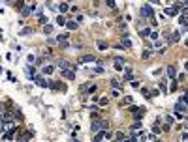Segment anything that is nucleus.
<instances>
[{"label": "nucleus", "instance_id": "nucleus-1", "mask_svg": "<svg viewBox=\"0 0 188 142\" xmlns=\"http://www.w3.org/2000/svg\"><path fill=\"white\" fill-rule=\"evenodd\" d=\"M107 129H109V122L107 120H94V122H90V131L92 133L107 131Z\"/></svg>", "mask_w": 188, "mask_h": 142}, {"label": "nucleus", "instance_id": "nucleus-2", "mask_svg": "<svg viewBox=\"0 0 188 142\" xmlns=\"http://www.w3.org/2000/svg\"><path fill=\"white\" fill-rule=\"evenodd\" d=\"M141 17L143 19H154V8L151 4H143L141 6Z\"/></svg>", "mask_w": 188, "mask_h": 142}, {"label": "nucleus", "instance_id": "nucleus-3", "mask_svg": "<svg viewBox=\"0 0 188 142\" xmlns=\"http://www.w3.org/2000/svg\"><path fill=\"white\" fill-rule=\"evenodd\" d=\"M181 34L182 32H171V36L166 39V45H173V43H177L179 39H181Z\"/></svg>", "mask_w": 188, "mask_h": 142}, {"label": "nucleus", "instance_id": "nucleus-4", "mask_svg": "<svg viewBox=\"0 0 188 142\" xmlns=\"http://www.w3.org/2000/svg\"><path fill=\"white\" fill-rule=\"evenodd\" d=\"M186 109H188V105H186V103H185V101H182V99H179L177 103H175V110H177V112L185 114V112H186Z\"/></svg>", "mask_w": 188, "mask_h": 142}, {"label": "nucleus", "instance_id": "nucleus-5", "mask_svg": "<svg viewBox=\"0 0 188 142\" xmlns=\"http://www.w3.org/2000/svg\"><path fill=\"white\" fill-rule=\"evenodd\" d=\"M166 73H167V77L173 79V81L177 79V68H175V66H167V68H166Z\"/></svg>", "mask_w": 188, "mask_h": 142}, {"label": "nucleus", "instance_id": "nucleus-6", "mask_svg": "<svg viewBox=\"0 0 188 142\" xmlns=\"http://www.w3.org/2000/svg\"><path fill=\"white\" fill-rule=\"evenodd\" d=\"M60 75H62V77H66L68 81H74V79H75V71H71V69H60Z\"/></svg>", "mask_w": 188, "mask_h": 142}, {"label": "nucleus", "instance_id": "nucleus-7", "mask_svg": "<svg viewBox=\"0 0 188 142\" xmlns=\"http://www.w3.org/2000/svg\"><path fill=\"white\" fill-rule=\"evenodd\" d=\"M89 62H96V58L92 54H83V56H79V64H89Z\"/></svg>", "mask_w": 188, "mask_h": 142}, {"label": "nucleus", "instance_id": "nucleus-8", "mask_svg": "<svg viewBox=\"0 0 188 142\" xmlns=\"http://www.w3.org/2000/svg\"><path fill=\"white\" fill-rule=\"evenodd\" d=\"M32 81H34L38 86H42V88H45V86H47V81H45V79H42V75H34Z\"/></svg>", "mask_w": 188, "mask_h": 142}, {"label": "nucleus", "instance_id": "nucleus-9", "mask_svg": "<svg viewBox=\"0 0 188 142\" xmlns=\"http://www.w3.org/2000/svg\"><path fill=\"white\" fill-rule=\"evenodd\" d=\"M30 137H32V133L30 131H25V133H21V135L17 137V142H28Z\"/></svg>", "mask_w": 188, "mask_h": 142}, {"label": "nucleus", "instance_id": "nucleus-10", "mask_svg": "<svg viewBox=\"0 0 188 142\" xmlns=\"http://www.w3.org/2000/svg\"><path fill=\"white\" fill-rule=\"evenodd\" d=\"M57 66H58L60 69H71V64H70L68 60H58V62H57Z\"/></svg>", "mask_w": 188, "mask_h": 142}, {"label": "nucleus", "instance_id": "nucleus-11", "mask_svg": "<svg viewBox=\"0 0 188 142\" xmlns=\"http://www.w3.org/2000/svg\"><path fill=\"white\" fill-rule=\"evenodd\" d=\"M57 10L60 11V15H62V13H66V11L70 10V4H66V2H60V4L57 6Z\"/></svg>", "mask_w": 188, "mask_h": 142}, {"label": "nucleus", "instance_id": "nucleus-12", "mask_svg": "<svg viewBox=\"0 0 188 142\" xmlns=\"http://www.w3.org/2000/svg\"><path fill=\"white\" fill-rule=\"evenodd\" d=\"M121 106H124V105H134V97L132 96H126V97H122V101L119 103Z\"/></svg>", "mask_w": 188, "mask_h": 142}, {"label": "nucleus", "instance_id": "nucleus-13", "mask_svg": "<svg viewBox=\"0 0 188 142\" xmlns=\"http://www.w3.org/2000/svg\"><path fill=\"white\" fill-rule=\"evenodd\" d=\"M15 135H17V129H10V131H8L6 135H4V140H11Z\"/></svg>", "mask_w": 188, "mask_h": 142}, {"label": "nucleus", "instance_id": "nucleus-14", "mask_svg": "<svg viewBox=\"0 0 188 142\" xmlns=\"http://www.w3.org/2000/svg\"><path fill=\"white\" fill-rule=\"evenodd\" d=\"M32 11H34V6H25L21 10V13H23V17H26V15H30Z\"/></svg>", "mask_w": 188, "mask_h": 142}, {"label": "nucleus", "instance_id": "nucleus-15", "mask_svg": "<svg viewBox=\"0 0 188 142\" xmlns=\"http://www.w3.org/2000/svg\"><path fill=\"white\" fill-rule=\"evenodd\" d=\"M96 47H98L100 51H105V49H107V47H109V45H107V43L103 41V39H98V41H96Z\"/></svg>", "mask_w": 188, "mask_h": 142}, {"label": "nucleus", "instance_id": "nucleus-16", "mask_svg": "<svg viewBox=\"0 0 188 142\" xmlns=\"http://www.w3.org/2000/svg\"><path fill=\"white\" fill-rule=\"evenodd\" d=\"M111 86H113V90H119V92H122V84L117 81V79H113V81H111Z\"/></svg>", "mask_w": 188, "mask_h": 142}, {"label": "nucleus", "instance_id": "nucleus-17", "mask_svg": "<svg viewBox=\"0 0 188 142\" xmlns=\"http://www.w3.org/2000/svg\"><path fill=\"white\" fill-rule=\"evenodd\" d=\"M66 26H68V30H77V28H79V25H77L75 21H68Z\"/></svg>", "mask_w": 188, "mask_h": 142}, {"label": "nucleus", "instance_id": "nucleus-18", "mask_svg": "<svg viewBox=\"0 0 188 142\" xmlns=\"http://www.w3.org/2000/svg\"><path fill=\"white\" fill-rule=\"evenodd\" d=\"M151 34H153V30H151V28H143L141 32H139L141 38H151Z\"/></svg>", "mask_w": 188, "mask_h": 142}, {"label": "nucleus", "instance_id": "nucleus-19", "mask_svg": "<svg viewBox=\"0 0 188 142\" xmlns=\"http://www.w3.org/2000/svg\"><path fill=\"white\" fill-rule=\"evenodd\" d=\"M164 13H166V15H171V17H173V15H177V10H175V8L171 6V8H166V10H164Z\"/></svg>", "mask_w": 188, "mask_h": 142}, {"label": "nucleus", "instance_id": "nucleus-20", "mask_svg": "<svg viewBox=\"0 0 188 142\" xmlns=\"http://www.w3.org/2000/svg\"><path fill=\"white\" fill-rule=\"evenodd\" d=\"M124 81H130V82L134 81V75H132V69H130V68H128L126 73H124Z\"/></svg>", "mask_w": 188, "mask_h": 142}, {"label": "nucleus", "instance_id": "nucleus-21", "mask_svg": "<svg viewBox=\"0 0 188 142\" xmlns=\"http://www.w3.org/2000/svg\"><path fill=\"white\" fill-rule=\"evenodd\" d=\"M130 129L132 131H139V129H141V122H134V124L130 125Z\"/></svg>", "mask_w": 188, "mask_h": 142}, {"label": "nucleus", "instance_id": "nucleus-22", "mask_svg": "<svg viewBox=\"0 0 188 142\" xmlns=\"http://www.w3.org/2000/svg\"><path fill=\"white\" fill-rule=\"evenodd\" d=\"M66 23L68 21H66V17H64V15H58V17H57V25L62 26V25H66Z\"/></svg>", "mask_w": 188, "mask_h": 142}, {"label": "nucleus", "instance_id": "nucleus-23", "mask_svg": "<svg viewBox=\"0 0 188 142\" xmlns=\"http://www.w3.org/2000/svg\"><path fill=\"white\" fill-rule=\"evenodd\" d=\"M55 71V66H45V68H43V73H47V75H51Z\"/></svg>", "mask_w": 188, "mask_h": 142}, {"label": "nucleus", "instance_id": "nucleus-24", "mask_svg": "<svg viewBox=\"0 0 188 142\" xmlns=\"http://www.w3.org/2000/svg\"><path fill=\"white\" fill-rule=\"evenodd\" d=\"M47 86H49L51 90H58V82H55V81H49V82H47Z\"/></svg>", "mask_w": 188, "mask_h": 142}, {"label": "nucleus", "instance_id": "nucleus-25", "mask_svg": "<svg viewBox=\"0 0 188 142\" xmlns=\"http://www.w3.org/2000/svg\"><path fill=\"white\" fill-rule=\"evenodd\" d=\"M107 103H109V99H107V97H102V99H100V109H102V106H107Z\"/></svg>", "mask_w": 188, "mask_h": 142}, {"label": "nucleus", "instance_id": "nucleus-26", "mask_svg": "<svg viewBox=\"0 0 188 142\" xmlns=\"http://www.w3.org/2000/svg\"><path fill=\"white\" fill-rule=\"evenodd\" d=\"M151 53H153V51H149V49H147V51H143V54H141V56H143V60H149V58H151Z\"/></svg>", "mask_w": 188, "mask_h": 142}, {"label": "nucleus", "instance_id": "nucleus-27", "mask_svg": "<svg viewBox=\"0 0 188 142\" xmlns=\"http://www.w3.org/2000/svg\"><path fill=\"white\" fill-rule=\"evenodd\" d=\"M117 139L122 142V140H128V137H126V135H124V133H122V131H119V133H117Z\"/></svg>", "mask_w": 188, "mask_h": 142}, {"label": "nucleus", "instance_id": "nucleus-28", "mask_svg": "<svg viewBox=\"0 0 188 142\" xmlns=\"http://www.w3.org/2000/svg\"><path fill=\"white\" fill-rule=\"evenodd\" d=\"M179 142H188V133H181V137H179Z\"/></svg>", "mask_w": 188, "mask_h": 142}, {"label": "nucleus", "instance_id": "nucleus-29", "mask_svg": "<svg viewBox=\"0 0 188 142\" xmlns=\"http://www.w3.org/2000/svg\"><path fill=\"white\" fill-rule=\"evenodd\" d=\"M96 90H98V86H96V84H90V86H89V90H87V94H94Z\"/></svg>", "mask_w": 188, "mask_h": 142}, {"label": "nucleus", "instance_id": "nucleus-30", "mask_svg": "<svg viewBox=\"0 0 188 142\" xmlns=\"http://www.w3.org/2000/svg\"><path fill=\"white\" fill-rule=\"evenodd\" d=\"M58 45H60V49H70V43L68 41H58Z\"/></svg>", "mask_w": 188, "mask_h": 142}, {"label": "nucleus", "instance_id": "nucleus-31", "mask_svg": "<svg viewBox=\"0 0 188 142\" xmlns=\"http://www.w3.org/2000/svg\"><path fill=\"white\" fill-rule=\"evenodd\" d=\"M47 21H49V19H47L45 15H40V23H42V25H47Z\"/></svg>", "mask_w": 188, "mask_h": 142}, {"label": "nucleus", "instance_id": "nucleus-32", "mask_svg": "<svg viewBox=\"0 0 188 142\" xmlns=\"http://www.w3.org/2000/svg\"><path fill=\"white\" fill-rule=\"evenodd\" d=\"M171 124H173V118L167 116V118H166V125H167V127H171Z\"/></svg>", "mask_w": 188, "mask_h": 142}, {"label": "nucleus", "instance_id": "nucleus-33", "mask_svg": "<svg viewBox=\"0 0 188 142\" xmlns=\"http://www.w3.org/2000/svg\"><path fill=\"white\" fill-rule=\"evenodd\" d=\"M160 92H167V86H166V82H160Z\"/></svg>", "mask_w": 188, "mask_h": 142}, {"label": "nucleus", "instance_id": "nucleus-34", "mask_svg": "<svg viewBox=\"0 0 188 142\" xmlns=\"http://www.w3.org/2000/svg\"><path fill=\"white\" fill-rule=\"evenodd\" d=\"M105 4L107 8H115V0H105Z\"/></svg>", "mask_w": 188, "mask_h": 142}, {"label": "nucleus", "instance_id": "nucleus-35", "mask_svg": "<svg viewBox=\"0 0 188 142\" xmlns=\"http://www.w3.org/2000/svg\"><path fill=\"white\" fill-rule=\"evenodd\" d=\"M154 133H160V131H162V129H160V124H158V122H156V124H154Z\"/></svg>", "mask_w": 188, "mask_h": 142}, {"label": "nucleus", "instance_id": "nucleus-36", "mask_svg": "<svg viewBox=\"0 0 188 142\" xmlns=\"http://www.w3.org/2000/svg\"><path fill=\"white\" fill-rule=\"evenodd\" d=\"M181 99H182V101H185V103L188 105V90H186V92H185V96H182V97H181Z\"/></svg>", "mask_w": 188, "mask_h": 142}, {"label": "nucleus", "instance_id": "nucleus-37", "mask_svg": "<svg viewBox=\"0 0 188 142\" xmlns=\"http://www.w3.org/2000/svg\"><path fill=\"white\" fill-rule=\"evenodd\" d=\"M51 32H53V28H51L49 25H45V34H51Z\"/></svg>", "mask_w": 188, "mask_h": 142}, {"label": "nucleus", "instance_id": "nucleus-38", "mask_svg": "<svg viewBox=\"0 0 188 142\" xmlns=\"http://www.w3.org/2000/svg\"><path fill=\"white\" fill-rule=\"evenodd\" d=\"M94 71H96V73H105V69H103V68H94Z\"/></svg>", "mask_w": 188, "mask_h": 142}, {"label": "nucleus", "instance_id": "nucleus-39", "mask_svg": "<svg viewBox=\"0 0 188 142\" xmlns=\"http://www.w3.org/2000/svg\"><path fill=\"white\" fill-rule=\"evenodd\" d=\"M130 110H132V112H137V110H139V106H135V105H132V106H130Z\"/></svg>", "mask_w": 188, "mask_h": 142}, {"label": "nucleus", "instance_id": "nucleus-40", "mask_svg": "<svg viewBox=\"0 0 188 142\" xmlns=\"http://www.w3.org/2000/svg\"><path fill=\"white\" fill-rule=\"evenodd\" d=\"M132 86H134V88H139V81H132Z\"/></svg>", "mask_w": 188, "mask_h": 142}, {"label": "nucleus", "instance_id": "nucleus-41", "mask_svg": "<svg viewBox=\"0 0 188 142\" xmlns=\"http://www.w3.org/2000/svg\"><path fill=\"white\" fill-rule=\"evenodd\" d=\"M185 69H186V71H188V62H185Z\"/></svg>", "mask_w": 188, "mask_h": 142}, {"label": "nucleus", "instance_id": "nucleus-42", "mask_svg": "<svg viewBox=\"0 0 188 142\" xmlns=\"http://www.w3.org/2000/svg\"><path fill=\"white\" fill-rule=\"evenodd\" d=\"M185 129H186V131H188V124H185Z\"/></svg>", "mask_w": 188, "mask_h": 142}, {"label": "nucleus", "instance_id": "nucleus-43", "mask_svg": "<svg viewBox=\"0 0 188 142\" xmlns=\"http://www.w3.org/2000/svg\"><path fill=\"white\" fill-rule=\"evenodd\" d=\"M2 71H4V69H2V68H0V73H2Z\"/></svg>", "mask_w": 188, "mask_h": 142}]
</instances>
